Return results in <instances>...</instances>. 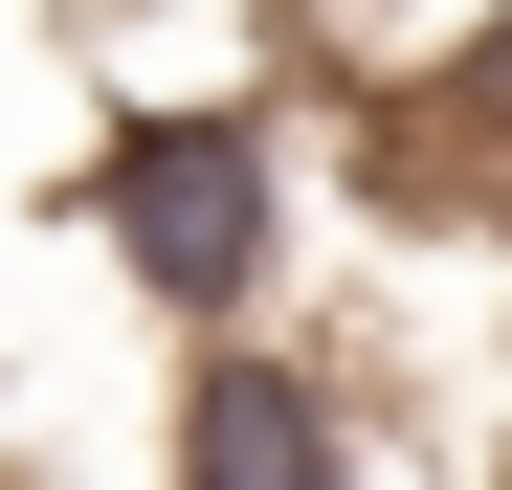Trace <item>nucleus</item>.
<instances>
[{"label": "nucleus", "instance_id": "nucleus-1", "mask_svg": "<svg viewBox=\"0 0 512 490\" xmlns=\"http://www.w3.org/2000/svg\"><path fill=\"white\" fill-rule=\"evenodd\" d=\"M90 245H112V290L156 312V335H290V134L268 112H112L90 134Z\"/></svg>", "mask_w": 512, "mask_h": 490}, {"label": "nucleus", "instance_id": "nucleus-2", "mask_svg": "<svg viewBox=\"0 0 512 490\" xmlns=\"http://www.w3.org/2000/svg\"><path fill=\"white\" fill-rule=\"evenodd\" d=\"M156 490H401V468H379L357 357H312V335H201L179 401H156Z\"/></svg>", "mask_w": 512, "mask_h": 490}]
</instances>
